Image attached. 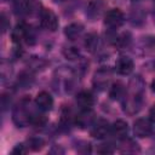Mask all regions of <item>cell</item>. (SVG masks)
Segmentation results:
<instances>
[{"instance_id":"6da1fadb","label":"cell","mask_w":155,"mask_h":155,"mask_svg":"<svg viewBox=\"0 0 155 155\" xmlns=\"http://www.w3.org/2000/svg\"><path fill=\"white\" fill-rule=\"evenodd\" d=\"M144 97V81L140 76H134L130 80L124 98L121 99L122 109L127 115L137 114L143 105Z\"/></svg>"},{"instance_id":"7a4b0ae2","label":"cell","mask_w":155,"mask_h":155,"mask_svg":"<svg viewBox=\"0 0 155 155\" xmlns=\"http://www.w3.org/2000/svg\"><path fill=\"white\" fill-rule=\"evenodd\" d=\"M34 109L30 107L29 97L22 98L12 109V121L17 127H25L30 125V119Z\"/></svg>"},{"instance_id":"3957f363","label":"cell","mask_w":155,"mask_h":155,"mask_svg":"<svg viewBox=\"0 0 155 155\" xmlns=\"http://www.w3.org/2000/svg\"><path fill=\"white\" fill-rule=\"evenodd\" d=\"M39 21H40V25L48 30V31H56L58 29L59 22H58V17L56 16V13L50 10V8H41L39 12Z\"/></svg>"},{"instance_id":"277c9868","label":"cell","mask_w":155,"mask_h":155,"mask_svg":"<svg viewBox=\"0 0 155 155\" xmlns=\"http://www.w3.org/2000/svg\"><path fill=\"white\" fill-rule=\"evenodd\" d=\"M111 78H113V71L109 68L103 67V68L98 69L94 73V75H93V80H92L93 87L97 91H104V90H107V87H109V84H110Z\"/></svg>"},{"instance_id":"5b68a950","label":"cell","mask_w":155,"mask_h":155,"mask_svg":"<svg viewBox=\"0 0 155 155\" xmlns=\"http://www.w3.org/2000/svg\"><path fill=\"white\" fill-rule=\"evenodd\" d=\"M125 23V15L119 8H111L105 12L104 16V25L108 30H116Z\"/></svg>"},{"instance_id":"8992f818","label":"cell","mask_w":155,"mask_h":155,"mask_svg":"<svg viewBox=\"0 0 155 155\" xmlns=\"http://www.w3.org/2000/svg\"><path fill=\"white\" fill-rule=\"evenodd\" d=\"M153 121L150 119H137L133 124V132L137 137L139 138H147L149 136H151L153 131H154V126H153Z\"/></svg>"},{"instance_id":"52a82bcc","label":"cell","mask_w":155,"mask_h":155,"mask_svg":"<svg viewBox=\"0 0 155 155\" xmlns=\"http://www.w3.org/2000/svg\"><path fill=\"white\" fill-rule=\"evenodd\" d=\"M97 120L94 111L91 109H80V111L75 115V125L80 128H87L93 125Z\"/></svg>"},{"instance_id":"ba28073f","label":"cell","mask_w":155,"mask_h":155,"mask_svg":"<svg viewBox=\"0 0 155 155\" xmlns=\"http://www.w3.org/2000/svg\"><path fill=\"white\" fill-rule=\"evenodd\" d=\"M90 133L92 137L97 139H104L110 134V125L108 121L99 119L93 122V125L90 127Z\"/></svg>"},{"instance_id":"9c48e42d","label":"cell","mask_w":155,"mask_h":155,"mask_svg":"<svg viewBox=\"0 0 155 155\" xmlns=\"http://www.w3.org/2000/svg\"><path fill=\"white\" fill-rule=\"evenodd\" d=\"M36 2L34 0H13V10L17 16H27L35 11Z\"/></svg>"},{"instance_id":"30bf717a","label":"cell","mask_w":155,"mask_h":155,"mask_svg":"<svg viewBox=\"0 0 155 155\" xmlns=\"http://www.w3.org/2000/svg\"><path fill=\"white\" fill-rule=\"evenodd\" d=\"M105 4L103 0H92L88 2L87 8H86V16L88 17L90 21H96L102 16L104 12Z\"/></svg>"},{"instance_id":"8fae6325","label":"cell","mask_w":155,"mask_h":155,"mask_svg":"<svg viewBox=\"0 0 155 155\" xmlns=\"http://www.w3.org/2000/svg\"><path fill=\"white\" fill-rule=\"evenodd\" d=\"M35 105L42 111H50L53 108V97L47 91H41L35 97Z\"/></svg>"},{"instance_id":"7c38bea8","label":"cell","mask_w":155,"mask_h":155,"mask_svg":"<svg viewBox=\"0 0 155 155\" xmlns=\"http://www.w3.org/2000/svg\"><path fill=\"white\" fill-rule=\"evenodd\" d=\"M133 68H134L133 59L127 57V56L119 57L116 63H115V70L120 75H128V74H131L133 71Z\"/></svg>"},{"instance_id":"4fadbf2b","label":"cell","mask_w":155,"mask_h":155,"mask_svg":"<svg viewBox=\"0 0 155 155\" xmlns=\"http://www.w3.org/2000/svg\"><path fill=\"white\" fill-rule=\"evenodd\" d=\"M76 104L80 109H91L94 104V96L91 91L82 90L76 94Z\"/></svg>"},{"instance_id":"5bb4252c","label":"cell","mask_w":155,"mask_h":155,"mask_svg":"<svg viewBox=\"0 0 155 155\" xmlns=\"http://www.w3.org/2000/svg\"><path fill=\"white\" fill-rule=\"evenodd\" d=\"M128 133V125L124 120H116L110 125V134L114 136L116 139L121 140L127 137Z\"/></svg>"},{"instance_id":"9a60e30c","label":"cell","mask_w":155,"mask_h":155,"mask_svg":"<svg viewBox=\"0 0 155 155\" xmlns=\"http://www.w3.org/2000/svg\"><path fill=\"white\" fill-rule=\"evenodd\" d=\"M82 33H84V25L81 23H76V22L70 23L69 25H67L64 28V35L70 41H75L78 39H80Z\"/></svg>"},{"instance_id":"2e32d148","label":"cell","mask_w":155,"mask_h":155,"mask_svg":"<svg viewBox=\"0 0 155 155\" xmlns=\"http://www.w3.org/2000/svg\"><path fill=\"white\" fill-rule=\"evenodd\" d=\"M28 28L29 25L24 22H21L18 23L15 29L12 30L11 33V36H12V41L15 44H21L22 41H25V36H27V31H28Z\"/></svg>"},{"instance_id":"e0dca14e","label":"cell","mask_w":155,"mask_h":155,"mask_svg":"<svg viewBox=\"0 0 155 155\" xmlns=\"http://www.w3.org/2000/svg\"><path fill=\"white\" fill-rule=\"evenodd\" d=\"M126 86L121 81H114L109 87V97L113 101H121L125 96Z\"/></svg>"},{"instance_id":"ac0fdd59","label":"cell","mask_w":155,"mask_h":155,"mask_svg":"<svg viewBox=\"0 0 155 155\" xmlns=\"http://www.w3.org/2000/svg\"><path fill=\"white\" fill-rule=\"evenodd\" d=\"M86 50L91 53H94L99 50L101 47V39L96 33H88L85 38V42H84Z\"/></svg>"},{"instance_id":"d6986e66","label":"cell","mask_w":155,"mask_h":155,"mask_svg":"<svg viewBox=\"0 0 155 155\" xmlns=\"http://www.w3.org/2000/svg\"><path fill=\"white\" fill-rule=\"evenodd\" d=\"M131 42H132L131 34L130 33H122L120 35H116L115 41H114L113 45H115V46H117L120 48H126V47H128L131 45Z\"/></svg>"},{"instance_id":"ffe728a7","label":"cell","mask_w":155,"mask_h":155,"mask_svg":"<svg viewBox=\"0 0 155 155\" xmlns=\"http://www.w3.org/2000/svg\"><path fill=\"white\" fill-rule=\"evenodd\" d=\"M120 149H121L122 153H136V151L139 150L137 143H134V142L131 140V139H126V138L121 139Z\"/></svg>"},{"instance_id":"44dd1931","label":"cell","mask_w":155,"mask_h":155,"mask_svg":"<svg viewBox=\"0 0 155 155\" xmlns=\"http://www.w3.org/2000/svg\"><path fill=\"white\" fill-rule=\"evenodd\" d=\"M63 54L67 59L69 61H74V59H78L80 58V51L75 47V46H68V47H64L63 48Z\"/></svg>"},{"instance_id":"7402d4cb","label":"cell","mask_w":155,"mask_h":155,"mask_svg":"<svg viewBox=\"0 0 155 155\" xmlns=\"http://www.w3.org/2000/svg\"><path fill=\"white\" fill-rule=\"evenodd\" d=\"M44 145H45V142L40 137H31L27 142V147L29 149H31V150H40Z\"/></svg>"},{"instance_id":"603a6c76","label":"cell","mask_w":155,"mask_h":155,"mask_svg":"<svg viewBox=\"0 0 155 155\" xmlns=\"http://www.w3.org/2000/svg\"><path fill=\"white\" fill-rule=\"evenodd\" d=\"M115 148L113 143H102L97 147V153L99 154H111L114 153Z\"/></svg>"},{"instance_id":"cb8c5ba5","label":"cell","mask_w":155,"mask_h":155,"mask_svg":"<svg viewBox=\"0 0 155 155\" xmlns=\"http://www.w3.org/2000/svg\"><path fill=\"white\" fill-rule=\"evenodd\" d=\"M131 21L133 24H139L144 21V13L140 11V8H136L131 13Z\"/></svg>"},{"instance_id":"d4e9b609","label":"cell","mask_w":155,"mask_h":155,"mask_svg":"<svg viewBox=\"0 0 155 155\" xmlns=\"http://www.w3.org/2000/svg\"><path fill=\"white\" fill-rule=\"evenodd\" d=\"M33 78L31 75L29 74V71H23L19 76H18V85L23 86V87H27L28 85H30Z\"/></svg>"},{"instance_id":"484cf974","label":"cell","mask_w":155,"mask_h":155,"mask_svg":"<svg viewBox=\"0 0 155 155\" xmlns=\"http://www.w3.org/2000/svg\"><path fill=\"white\" fill-rule=\"evenodd\" d=\"M28 147L25 145V144H17L13 149H12V154H25L27 151H28Z\"/></svg>"},{"instance_id":"4316f807","label":"cell","mask_w":155,"mask_h":155,"mask_svg":"<svg viewBox=\"0 0 155 155\" xmlns=\"http://www.w3.org/2000/svg\"><path fill=\"white\" fill-rule=\"evenodd\" d=\"M8 28H10V21H8V18H7L6 13L2 12V13H1V29H2V33H5Z\"/></svg>"},{"instance_id":"83f0119b","label":"cell","mask_w":155,"mask_h":155,"mask_svg":"<svg viewBox=\"0 0 155 155\" xmlns=\"http://www.w3.org/2000/svg\"><path fill=\"white\" fill-rule=\"evenodd\" d=\"M149 119L155 124V104L150 108V110H149Z\"/></svg>"},{"instance_id":"f1b7e54d","label":"cell","mask_w":155,"mask_h":155,"mask_svg":"<svg viewBox=\"0 0 155 155\" xmlns=\"http://www.w3.org/2000/svg\"><path fill=\"white\" fill-rule=\"evenodd\" d=\"M151 90L155 92V79L153 80V82H151Z\"/></svg>"},{"instance_id":"f546056e","label":"cell","mask_w":155,"mask_h":155,"mask_svg":"<svg viewBox=\"0 0 155 155\" xmlns=\"http://www.w3.org/2000/svg\"><path fill=\"white\" fill-rule=\"evenodd\" d=\"M54 2H57V4H62V2H65V1H68V0H53Z\"/></svg>"},{"instance_id":"4dcf8cb0","label":"cell","mask_w":155,"mask_h":155,"mask_svg":"<svg viewBox=\"0 0 155 155\" xmlns=\"http://www.w3.org/2000/svg\"><path fill=\"white\" fill-rule=\"evenodd\" d=\"M140 1H143V0H132V2H134V4H138V2H140Z\"/></svg>"},{"instance_id":"1f68e13d","label":"cell","mask_w":155,"mask_h":155,"mask_svg":"<svg viewBox=\"0 0 155 155\" xmlns=\"http://www.w3.org/2000/svg\"><path fill=\"white\" fill-rule=\"evenodd\" d=\"M153 18H154V23H155V8H154V11H153Z\"/></svg>"}]
</instances>
